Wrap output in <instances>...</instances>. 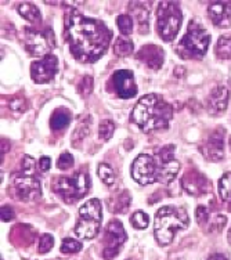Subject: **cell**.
Segmentation results:
<instances>
[{
	"label": "cell",
	"instance_id": "1",
	"mask_svg": "<svg viewBox=\"0 0 231 260\" xmlns=\"http://www.w3.org/2000/svg\"><path fill=\"white\" fill-rule=\"evenodd\" d=\"M65 38L70 50L81 62H95L110 46L112 34L104 22L89 18L79 11L65 14Z\"/></svg>",
	"mask_w": 231,
	"mask_h": 260
},
{
	"label": "cell",
	"instance_id": "2",
	"mask_svg": "<svg viewBox=\"0 0 231 260\" xmlns=\"http://www.w3.org/2000/svg\"><path fill=\"white\" fill-rule=\"evenodd\" d=\"M173 116L172 105L166 103L161 95L146 94L131 111L130 119L144 133H152L166 129Z\"/></svg>",
	"mask_w": 231,
	"mask_h": 260
},
{
	"label": "cell",
	"instance_id": "3",
	"mask_svg": "<svg viewBox=\"0 0 231 260\" xmlns=\"http://www.w3.org/2000/svg\"><path fill=\"white\" fill-rule=\"evenodd\" d=\"M190 219L184 208L177 206H163L155 213L154 220V235L156 242L161 246H166L173 241V237L179 230L188 227Z\"/></svg>",
	"mask_w": 231,
	"mask_h": 260
},
{
	"label": "cell",
	"instance_id": "4",
	"mask_svg": "<svg viewBox=\"0 0 231 260\" xmlns=\"http://www.w3.org/2000/svg\"><path fill=\"white\" fill-rule=\"evenodd\" d=\"M211 45V35L198 21H190L187 32L177 46L181 58H202Z\"/></svg>",
	"mask_w": 231,
	"mask_h": 260
},
{
	"label": "cell",
	"instance_id": "5",
	"mask_svg": "<svg viewBox=\"0 0 231 260\" xmlns=\"http://www.w3.org/2000/svg\"><path fill=\"white\" fill-rule=\"evenodd\" d=\"M181 9L177 2H161L156 9V32L162 40L172 42L181 26Z\"/></svg>",
	"mask_w": 231,
	"mask_h": 260
},
{
	"label": "cell",
	"instance_id": "6",
	"mask_svg": "<svg viewBox=\"0 0 231 260\" xmlns=\"http://www.w3.org/2000/svg\"><path fill=\"white\" fill-rule=\"evenodd\" d=\"M103 220V208L98 200H89L81 206L75 224V234L82 240H91L98 234Z\"/></svg>",
	"mask_w": 231,
	"mask_h": 260
},
{
	"label": "cell",
	"instance_id": "7",
	"mask_svg": "<svg viewBox=\"0 0 231 260\" xmlns=\"http://www.w3.org/2000/svg\"><path fill=\"white\" fill-rule=\"evenodd\" d=\"M90 188V179L86 172H78L71 177H60L55 181L54 190L67 204L82 200Z\"/></svg>",
	"mask_w": 231,
	"mask_h": 260
},
{
	"label": "cell",
	"instance_id": "8",
	"mask_svg": "<svg viewBox=\"0 0 231 260\" xmlns=\"http://www.w3.org/2000/svg\"><path fill=\"white\" fill-rule=\"evenodd\" d=\"M11 187L15 198L24 202H32L41 198V181L35 176V172H26L21 169L11 176Z\"/></svg>",
	"mask_w": 231,
	"mask_h": 260
},
{
	"label": "cell",
	"instance_id": "9",
	"mask_svg": "<svg viewBox=\"0 0 231 260\" xmlns=\"http://www.w3.org/2000/svg\"><path fill=\"white\" fill-rule=\"evenodd\" d=\"M156 166V181L158 183H172L176 179L180 170V164L175 158V145H165L158 150L154 155Z\"/></svg>",
	"mask_w": 231,
	"mask_h": 260
},
{
	"label": "cell",
	"instance_id": "10",
	"mask_svg": "<svg viewBox=\"0 0 231 260\" xmlns=\"http://www.w3.org/2000/svg\"><path fill=\"white\" fill-rule=\"evenodd\" d=\"M24 42L28 51L36 57H46L49 55L50 49L55 47V38L51 28H47L43 32L26 28Z\"/></svg>",
	"mask_w": 231,
	"mask_h": 260
},
{
	"label": "cell",
	"instance_id": "11",
	"mask_svg": "<svg viewBox=\"0 0 231 260\" xmlns=\"http://www.w3.org/2000/svg\"><path fill=\"white\" fill-rule=\"evenodd\" d=\"M126 240L127 234L123 229V224L119 220H111L106 229L103 257L106 260L115 259Z\"/></svg>",
	"mask_w": 231,
	"mask_h": 260
},
{
	"label": "cell",
	"instance_id": "12",
	"mask_svg": "<svg viewBox=\"0 0 231 260\" xmlns=\"http://www.w3.org/2000/svg\"><path fill=\"white\" fill-rule=\"evenodd\" d=\"M131 177L141 185L156 181V166L154 156L140 154L131 164Z\"/></svg>",
	"mask_w": 231,
	"mask_h": 260
},
{
	"label": "cell",
	"instance_id": "13",
	"mask_svg": "<svg viewBox=\"0 0 231 260\" xmlns=\"http://www.w3.org/2000/svg\"><path fill=\"white\" fill-rule=\"evenodd\" d=\"M58 72V58L53 54L43 57L42 60L34 61L30 65V78L36 83L50 82Z\"/></svg>",
	"mask_w": 231,
	"mask_h": 260
},
{
	"label": "cell",
	"instance_id": "14",
	"mask_svg": "<svg viewBox=\"0 0 231 260\" xmlns=\"http://www.w3.org/2000/svg\"><path fill=\"white\" fill-rule=\"evenodd\" d=\"M114 90L121 99L129 100L137 94V85L133 72L129 70H119L111 76Z\"/></svg>",
	"mask_w": 231,
	"mask_h": 260
},
{
	"label": "cell",
	"instance_id": "15",
	"mask_svg": "<svg viewBox=\"0 0 231 260\" xmlns=\"http://www.w3.org/2000/svg\"><path fill=\"white\" fill-rule=\"evenodd\" d=\"M224 135L226 130L216 129L201 147L202 155L211 162H219L224 158Z\"/></svg>",
	"mask_w": 231,
	"mask_h": 260
},
{
	"label": "cell",
	"instance_id": "16",
	"mask_svg": "<svg viewBox=\"0 0 231 260\" xmlns=\"http://www.w3.org/2000/svg\"><path fill=\"white\" fill-rule=\"evenodd\" d=\"M181 187L188 195L201 197V195H205L208 191V180L198 170L190 169L181 177Z\"/></svg>",
	"mask_w": 231,
	"mask_h": 260
},
{
	"label": "cell",
	"instance_id": "17",
	"mask_svg": "<svg viewBox=\"0 0 231 260\" xmlns=\"http://www.w3.org/2000/svg\"><path fill=\"white\" fill-rule=\"evenodd\" d=\"M136 58L144 65H147L150 70L158 71L161 70L162 65H163L165 53H163V49L161 46L146 45L137 51Z\"/></svg>",
	"mask_w": 231,
	"mask_h": 260
},
{
	"label": "cell",
	"instance_id": "18",
	"mask_svg": "<svg viewBox=\"0 0 231 260\" xmlns=\"http://www.w3.org/2000/svg\"><path fill=\"white\" fill-rule=\"evenodd\" d=\"M208 14L217 28L231 26V2H215L208 7Z\"/></svg>",
	"mask_w": 231,
	"mask_h": 260
},
{
	"label": "cell",
	"instance_id": "19",
	"mask_svg": "<svg viewBox=\"0 0 231 260\" xmlns=\"http://www.w3.org/2000/svg\"><path fill=\"white\" fill-rule=\"evenodd\" d=\"M230 100V91L226 86H217L206 100V110L211 115H220L224 112Z\"/></svg>",
	"mask_w": 231,
	"mask_h": 260
},
{
	"label": "cell",
	"instance_id": "20",
	"mask_svg": "<svg viewBox=\"0 0 231 260\" xmlns=\"http://www.w3.org/2000/svg\"><path fill=\"white\" fill-rule=\"evenodd\" d=\"M129 10H130V14L135 17L137 25H139V32H140V34H148L150 7L146 6V3H141V2H136V3H135V2H130Z\"/></svg>",
	"mask_w": 231,
	"mask_h": 260
},
{
	"label": "cell",
	"instance_id": "21",
	"mask_svg": "<svg viewBox=\"0 0 231 260\" xmlns=\"http://www.w3.org/2000/svg\"><path fill=\"white\" fill-rule=\"evenodd\" d=\"M130 194L127 190L114 194L108 201V209L114 213H125L130 206Z\"/></svg>",
	"mask_w": 231,
	"mask_h": 260
},
{
	"label": "cell",
	"instance_id": "22",
	"mask_svg": "<svg viewBox=\"0 0 231 260\" xmlns=\"http://www.w3.org/2000/svg\"><path fill=\"white\" fill-rule=\"evenodd\" d=\"M217 190H219V197L223 202H226L228 206V210L231 212V172H227L224 175L221 176L220 180H219V185H217Z\"/></svg>",
	"mask_w": 231,
	"mask_h": 260
},
{
	"label": "cell",
	"instance_id": "23",
	"mask_svg": "<svg viewBox=\"0 0 231 260\" xmlns=\"http://www.w3.org/2000/svg\"><path fill=\"white\" fill-rule=\"evenodd\" d=\"M17 10L21 14V17H24L29 22H41L42 21L41 10L32 3H21L17 7Z\"/></svg>",
	"mask_w": 231,
	"mask_h": 260
},
{
	"label": "cell",
	"instance_id": "24",
	"mask_svg": "<svg viewBox=\"0 0 231 260\" xmlns=\"http://www.w3.org/2000/svg\"><path fill=\"white\" fill-rule=\"evenodd\" d=\"M71 114L65 110L55 111L50 118V127L53 130H62L70 125Z\"/></svg>",
	"mask_w": 231,
	"mask_h": 260
},
{
	"label": "cell",
	"instance_id": "25",
	"mask_svg": "<svg viewBox=\"0 0 231 260\" xmlns=\"http://www.w3.org/2000/svg\"><path fill=\"white\" fill-rule=\"evenodd\" d=\"M135 50V46H133V42L127 38H123V36H119L116 38L115 43H114V53L119 57H127L130 55Z\"/></svg>",
	"mask_w": 231,
	"mask_h": 260
},
{
	"label": "cell",
	"instance_id": "26",
	"mask_svg": "<svg viewBox=\"0 0 231 260\" xmlns=\"http://www.w3.org/2000/svg\"><path fill=\"white\" fill-rule=\"evenodd\" d=\"M216 54L220 60L231 58V35L220 36L216 45Z\"/></svg>",
	"mask_w": 231,
	"mask_h": 260
},
{
	"label": "cell",
	"instance_id": "27",
	"mask_svg": "<svg viewBox=\"0 0 231 260\" xmlns=\"http://www.w3.org/2000/svg\"><path fill=\"white\" fill-rule=\"evenodd\" d=\"M98 177L100 180L106 185H112L115 184L116 181V173L115 170L112 169L108 164H100L98 169H97Z\"/></svg>",
	"mask_w": 231,
	"mask_h": 260
},
{
	"label": "cell",
	"instance_id": "28",
	"mask_svg": "<svg viewBox=\"0 0 231 260\" xmlns=\"http://www.w3.org/2000/svg\"><path fill=\"white\" fill-rule=\"evenodd\" d=\"M227 217L221 213H215L211 215V219L208 221V224L205 225V229L208 233H220L223 230V227L226 225Z\"/></svg>",
	"mask_w": 231,
	"mask_h": 260
},
{
	"label": "cell",
	"instance_id": "29",
	"mask_svg": "<svg viewBox=\"0 0 231 260\" xmlns=\"http://www.w3.org/2000/svg\"><path fill=\"white\" fill-rule=\"evenodd\" d=\"M116 25L121 30L122 35H130L131 32H133V28H135V21L131 18L130 15H125L122 14L119 15L118 18H116Z\"/></svg>",
	"mask_w": 231,
	"mask_h": 260
},
{
	"label": "cell",
	"instance_id": "30",
	"mask_svg": "<svg viewBox=\"0 0 231 260\" xmlns=\"http://www.w3.org/2000/svg\"><path fill=\"white\" fill-rule=\"evenodd\" d=\"M130 223L131 225L137 229V230H144L148 227V223H150V217L147 213H144L143 210H137L133 215L130 216Z\"/></svg>",
	"mask_w": 231,
	"mask_h": 260
},
{
	"label": "cell",
	"instance_id": "31",
	"mask_svg": "<svg viewBox=\"0 0 231 260\" xmlns=\"http://www.w3.org/2000/svg\"><path fill=\"white\" fill-rule=\"evenodd\" d=\"M114 132H115V125H114V122H111L108 119L101 120L100 125H98V137H100L101 140L108 141L114 135Z\"/></svg>",
	"mask_w": 231,
	"mask_h": 260
},
{
	"label": "cell",
	"instance_id": "32",
	"mask_svg": "<svg viewBox=\"0 0 231 260\" xmlns=\"http://www.w3.org/2000/svg\"><path fill=\"white\" fill-rule=\"evenodd\" d=\"M82 250V242L74 240V238H64L61 244V252L62 253H76Z\"/></svg>",
	"mask_w": 231,
	"mask_h": 260
},
{
	"label": "cell",
	"instance_id": "33",
	"mask_svg": "<svg viewBox=\"0 0 231 260\" xmlns=\"http://www.w3.org/2000/svg\"><path fill=\"white\" fill-rule=\"evenodd\" d=\"M211 210L209 208L205 205H200L196 208L195 210V219H196V223L201 225V227H205L208 224V221L211 219Z\"/></svg>",
	"mask_w": 231,
	"mask_h": 260
},
{
	"label": "cell",
	"instance_id": "34",
	"mask_svg": "<svg viewBox=\"0 0 231 260\" xmlns=\"http://www.w3.org/2000/svg\"><path fill=\"white\" fill-rule=\"evenodd\" d=\"M75 164V160H74V156L70 152H64V154H61L58 160H57V168L61 170H68L70 168H72Z\"/></svg>",
	"mask_w": 231,
	"mask_h": 260
},
{
	"label": "cell",
	"instance_id": "35",
	"mask_svg": "<svg viewBox=\"0 0 231 260\" xmlns=\"http://www.w3.org/2000/svg\"><path fill=\"white\" fill-rule=\"evenodd\" d=\"M54 246V238L51 234H43L39 240V252L46 253Z\"/></svg>",
	"mask_w": 231,
	"mask_h": 260
},
{
	"label": "cell",
	"instance_id": "36",
	"mask_svg": "<svg viewBox=\"0 0 231 260\" xmlns=\"http://www.w3.org/2000/svg\"><path fill=\"white\" fill-rule=\"evenodd\" d=\"M93 91V78L91 76H85L82 79L81 85H79V93L83 97H87Z\"/></svg>",
	"mask_w": 231,
	"mask_h": 260
},
{
	"label": "cell",
	"instance_id": "37",
	"mask_svg": "<svg viewBox=\"0 0 231 260\" xmlns=\"http://www.w3.org/2000/svg\"><path fill=\"white\" fill-rule=\"evenodd\" d=\"M10 108L11 111H14V112H24L28 107H26V101L24 100V99L17 97V99L10 101Z\"/></svg>",
	"mask_w": 231,
	"mask_h": 260
},
{
	"label": "cell",
	"instance_id": "38",
	"mask_svg": "<svg viewBox=\"0 0 231 260\" xmlns=\"http://www.w3.org/2000/svg\"><path fill=\"white\" fill-rule=\"evenodd\" d=\"M21 169L26 170V172H35L36 169L35 159L29 155L24 156V158H22V162H21Z\"/></svg>",
	"mask_w": 231,
	"mask_h": 260
},
{
	"label": "cell",
	"instance_id": "39",
	"mask_svg": "<svg viewBox=\"0 0 231 260\" xmlns=\"http://www.w3.org/2000/svg\"><path fill=\"white\" fill-rule=\"evenodd\" d=\"M0 215H2V221H7L13 220V217H14V210L11 208L10 205H5L2 206V210H0Z\"/></svg>",
	"mask_w": 231,
	"mask_h": 260
},
{
	"label": "cell",
	"instance_id": "40",
	"mask_svg": "<svg viewBox=\"0 0 231 260\" xmlns=\"http://www.w3.org/2000/svg\"><path fill=\"white\" fill-rule=\"evenodd\" d=\"M51 166V159L49 156H42L41 159H39V169L42 172H47V170L50 169Z\"/></svg>",
	"mask_w": 231,
	"mask_h": 260
},
{
	"label": "cell",
	"instance_id": "41",
	"mask_svg": "<svg viewBox=\"0 0 231 260\" xmlns=\"http://www.w3.org/2000/svg\"><path fill=\"white\" fill-rule=\"evenodd\" d=\"M10 148V144H9V141L6 140V139H2V154L3 152H7Z\"/></svg>",
	"mask_w": 231,
	"mask_h": 260
},
{
	"label": "cell",
	"instance_id": "42",
	"mask_svg": "<svg viewBox=\"0 0 231 260\" xmlns=\"http://www.w3.org/2000/svg\"><path fill=\"white\" fill-rule=\"evenodd\" d=\"M208 260H227V257L224 255H221V253H215V255L209 256Z\"/></svg>",
	"mask_w": 231,
	"mask_h": 260
},
{
	"label": "cell",
	"instance_id": "43",
	"mask_svg": "<svg viewBox=\"0 0 231 260\" xmlns=\"http://www.w3.org/2000/svg\"><path fill=\"white\" fill-rule=\"evenodd\" d=\"M184 68H183V67H176V70H175V75L176 76H184Z\"/></svg>",
	"mask_w": 231,
	"mask_h": 260
},
{
	"label": "cell",
	"instance_id": "44",
	"mask_svg": "<svg viewBox=\"0 0 231 260\" xmlns=\"http://www.w3.org/2000/svg\"><path fill=\"white\" fill-rule=\"evenodd\" d=\"M227 240H228V242H230V245H231V227H230V230H228V233H227Z\"/></svg>",
	"mask_w": 231,
	"mask_h": 260
},
{
	"label": "cell",
	"instance_id": "45",
	"mask_svg": "<svg viewBox=\"0 0 231 260\" xmlns=\"http://www.w3.org/2000/svg\"><path fill=\"white\" fill-rule=\"evenodd\" d=\"M230 148H231V137H230Z\"/></svg>",
	"mask_w": 231,
	"mask_h": 260
},
{
	"label": "cell",
	"instance_id": "46",
	"mask_svg": "<svg viewBox=\"0 0 231 260\" xmlns=\"http://www.w3.org/2000/svg\"><path fill=\"white\" fill-rule=\"evenodd\" d=\"M127 260H133V259H127Z\"/></svg>",
	"mask_w": 231,
	"mask_h": 260
}]
</instances>
